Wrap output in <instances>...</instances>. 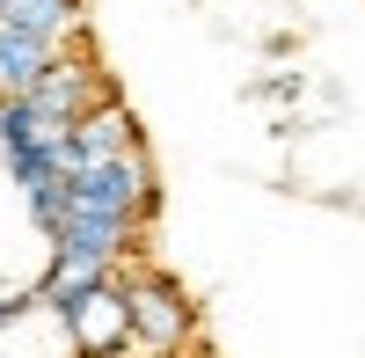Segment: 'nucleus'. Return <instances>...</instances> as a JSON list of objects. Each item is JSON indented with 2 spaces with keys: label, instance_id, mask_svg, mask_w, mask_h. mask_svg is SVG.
Masks as SVG:
<instances>
[{
  "label": "nucleus",
  "instance_id": "20e7f679",
  "mask_svg": "<svg viewBox=\"0 0 365 358\" xmlns=\"http://www.w3.org/2000/svg\"><path fill=\"white\" fill-rule=\"evenodd\" d=\"M66 314V337L81 358H110V351H132V300H125V278L117 285H96V292H81L73 307H58Z\"/></svg>",
  "mask_w": 365,
  "mask_h": 358
},
{
  "label": "nucleus",
  "instance_id": "7ed1b4c3",
  "mask_svg": "<svg viewBox=\"0 0 365 358\" xmlns=\"http://www.w3.org/2000/svg\"><path fill=\"white\" fill-rule=\"evenodd\" d=\"M117 88H110V73H103V58L96 51H58V66L37 81V96H22V103H37V110H51V117H66V125H81L96 103H110Z\"/></svg>",
  "mask_w": 365,
  "mask_h": 358
},
{
  "label": "nucleus",
  "instance_id": "9b49d317",
  "mask_svg": "<svg viewBox=\"0 0 365 358\" xmlns=\"http://www.w3.org/2000/svg\"><path fill=\"white\" fill-rule=\"evenodd\" d=\"M0 8H8V0H0Z\"/></svg>",
  "mask_w": 365,
  "mask_h": 358
},
{
  "label": "nucleus",
  "instance_id": "f03ea898",
  "mask_svg": "<svg viewBox=\"0 0 365 358\" xmlns=\"http://www.w3.org/2000/svg\"><path fill=\"white\" fill-rule=\"evenodd\" d=\"M125 300H132V351H146V358H182L190 351L197 307L182 300V285L168 271H154V263L125 271Z\"/></svg>",
  "mask_w": 365,
  "mask_h": 358
},
{
  "label": "nucleus",
  "instance_id": "423d86ee",
  "mask_svg": "<svg viewBox=\"0 0 365 358\" xmlns=\"http://www.w3.org/2000/svg\"><path fill=\"white\" fill-rule=\"evenodd\" d=\"M58 51H73V44L29 37V29H0V103H22V96H37V81L58 66Z\"/></svg>",
  "mask_w": 365,
  "mask_h": 358
},
{
  "label": "nucleus",
  "instance_id": "6e6552de",
  "mask_svg": "<svg viewBox=\"0 0 365 358\" xmlns=\"http://www.w3.org/2000/svg\"><path fill=\"white\" fill-rule=\"evenodd\" d=\"M73 146H81V161H103V154H125V146H146V139H139V117L125 110V96H110L73 125Z\"/></svg>",
  "mask_w": 365,
  "mask_h": 358
},
{
  "label": "nucleus",
  "instance_id": "9d476101",
  "mask_svg": "<svg viewBox=\"0 0 365 358\" xmlns=\"http://www.w3.org/2000/svg\"><path fill=\"white\" fill-rule=\"evenodd\" d=\"M110 358H146V351H110Z\"/></svg>",
  "mask_w": 365,
  "mask_h": 358
},
{
  "label": "nucleus",
  "instance_id": "f257e3e1",
  "mask_svg": "<svg viewBox=\"0 0 365 358\" xmlns=\"http://www.w3.org/2000/svg\"><path fill=\"white\" fill-rule=\"evenodd\" d=\"M73 205L146 227V220L161 213V168H154V154H146V146H125V154L81 161V175H73Z\"/></svg>",
  "mask_w": 365,
  "mask_h": 358
},
{
  "label": "nucleus",
  "instance_id": "0eeeda50",
  "mask_svg": "<svg viewBox=\"0 0 365 358\" xmlns=\"http://www.w3.org/2000/svg\"><path fill=\"white\" fill-rule=\"evenodd\" d=\"M0 29H29V37H51V44H81L88 0H8V8H0Z\"/></svg>",
  "mask_w": 365,
  "mask_h": 358
},
{
  "label": "nucleus",
  "instance_id": "1a4fd4ad",
  "mask_svg": "<svg viewBox=\"0 0 365 358\" xmlns=\"http://www.w3.org/2000/svg\"><path fill=\"white\" fill-rule=\"evenodd\" d=\"M125 278V263H96V256H51L44 263V278H37V292L51 307H73L81 292H96V285H117Z\"/></svg>",
  "mask_w": 365,
  "mask_h": 358
},
{
  "label": "nucleus",
  "instance_id": "39448f33",
  "mask_svg": "<svg viewBox=\"0 0 365 358\" xmlns=\"http://www.w3.org/2000/svg\"><path fill=\"white\" fill-rule=\"evenodd\" d=\"M146 249V227L132 220H110V213H88V205H73L66 227L51 234V256H96V263H132Z\"/></svg>",
  "mask_w": 365,
  "mask_h": 358
}]
</instances>
